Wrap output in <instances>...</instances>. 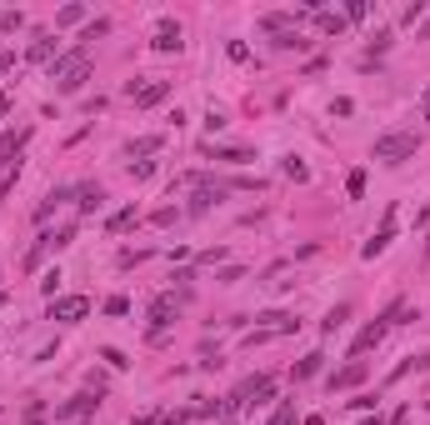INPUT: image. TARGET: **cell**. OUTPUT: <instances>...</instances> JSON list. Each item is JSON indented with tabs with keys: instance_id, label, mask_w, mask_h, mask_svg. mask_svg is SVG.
I'll use <instances>...</instances> for the list:
<instances>
[{
	"instance_id": "obj_1",
	"label": "cell",
	"mask_w": 430,
	"mask_h": 425,
	"mask_svg": "<svg viewBox=\"0 0 430 425\" xmlns=\"http://www.w3.org/2000/svg\"><path fill=\"white\" fill-rule=\"evenodd\" d=\"M50 80H55L60 95H75L80 85L91 80V50L75 46V50H66V55H55V60H50Z\"/></svg>"
},
{
	"instance_id": "obj_2",
	"label": "cell",
	"mask_w": 430,
	"mask_h": 425,
	"mask_svg": "<svg viewBox=\"0 0 430 425\" xmlns=\"http://www.w3.org/2000/svg\"><path fill=\"white\" fill-rule=\"evenodd\" d=\"M415 151H420V140H415L411 131H385V135H375V145H371V155H375V160H385V165L411 160Z\"/></svg>"
},
{
	"instance_id": "obj_3",
	"label": "cell",
	"mask_w": 430,
	"mask_h": 425,
	"mask_svg": "<svg viewBox=\"0 0 430 425\" xmlns=\"http://www.w3.org/2000/svg\"><path fill=\"white\" fill-rule=\"evenodd\" d=\"M176 315H180V305H176V295H156L150 301V340H165V325H176Z\"/></svg>"
},
{
	"instance_id": "obj_4",
	"label": "cell",
	"mask_w": 430,
	"mask_h": 425,
	"mask_svg": "<svg viewBox=\"0 0 430 425\" xmlns=\"http://www.w3.org/2000/svg\"><path fill=\"white\" fill-rule=\"evenodd\" d=\"M85 315H91V301H85V295H60V301L46 305V321H66V325H75V321H85Z\"/></svg>"
},
{
	"instance_id": "obj_5",
	"label": "cell",
	"mask_w": 430,
	"mask_h": 425,
	"mask_svg": "<svg viewBox=\"0 0 430 425\" xmlns=\"http://www.w3.org/2000/svg\"><path fill=\"white\" fill-rule=\"evenodd\" d=\"M95 406H100L95 390H80V395H71V400H60V406H55V425H75V420L91 415Z\"/></svg>"
},
{
	"instance_id": "obj_6",
	"label": "cell",
	"mask_w": 430,
	"mask_h": 425,
	"mask_svg": "<svg viewBox=\"0 0 430 425\" xmlns=\"http://www.w3.org/2000/svg\"><path fill=\"white\" fill-rule=\"evenodd\" d=\"M395 220H400V210H395V205H385V220H380V230H375V236L360 245V255H365V261H375V255H385V245L395 240Z\"/></svg>"
},
{
	"instance_id": "obj_7",
	"label": "cell",
	"mask_w": 430,
	"mask_h": 425,
	"mask_svg": "<svg viewBox=\"0 0 430 425\" xmlns=\"http://www.w3.org/2000/svg\"><path fill=\"white\" fill-rule=\"evenodd\" d=\"M125 95H131L140 111H150V105H160L170 95V80H131V91H125Z\"/></svg>"
},
{
	"instance_id": "obj_8",
	"label": "cell",
	"mask_w": 430,
	"mask_h": 425,
	"mask_svg": "<svg viewBox=\"0 0 430 425\" xmlns=\"http://www.w3.org/2000/svg\"><path fill=\"white\" fill-rule=\"evenodd\" d=\"M150 50H160V55L180 50V26H176V20H156V35H150Z\"/></svg>"
},
{
	"instance_id": "obj_9",
	"label": "cell",
	"mask_w": 430,
	"mask_h": 425,
	"mask_svg": "<svg viewBox=\"0 0 430 425\" xmlns=\"http://www.w3.org/2000/svg\"><path fill=\"white\" fill-rule=\"evenodd\" d=\"M315 26H320V35H346V15L340 10H315Z\"/></svg>"
},
{
	"instance_id": "obj_10",
	"label": "cell",
	"mask_w": 430,
	"mask_h": 425,
	"mask_svg": "<svg viewBox=\"0 0 430 425\" xmlns=\"http://www.w3.org/2000/svg\"><path fill=\"white\" fill-rule=\"evenodd\" d=\"M75 240V225H55V230H46V236H40V245L46 250H66Z\"/></svg>"
},
{
	"instance_id": "obj_11",
	"label": "cell",
	"mask_w": 430,
	"mask_h": 425,
	"mask_svg": "<svg viewBox=\"0 0 430 425\" xmlns=\"http://www.w3.org/2000/svg\"><path fill=\"white\" fill-rule=\"evenodd\" d=\"M360 380H365V366L355 360V366H346V370H335V375H330V390H346V386H360Z\"/></svg>"
},
{
	"instance_id": "obj_12",
	"label": "cell",
	"mask_w": 430,
	"mask_h": 425,
	"mask_svg": "<svg viewBox=\"0 0 430 425\" xmlns=\"http://www.w3.org/2000/svg\"><path fill=\"white\" fill-rule=\"evenodd\" d=\"M60 200H71V185H60V190H50V196H46V200L35 205V220H50V210H55Z\"/></svg>"
},
{
	"instance_id": "obj_13",
	"label": "cell",
	"mask_w": 430,
	"mask_h": 425,
	"mask_svg": "<svg viewBox=\"0 0 430 425\" xmlns=\"http://www.w3.org/2000/svg\"><path fill=\"white\" fill-rule=\"evenodd\" d=\"M135 225V205H120L111 220H105V230H111V236H120V230H131Z\"/></svg>"
},
{
	"instance_id": "obj_14",
	"label": "cell",
	"mask_w": 430,
	"mask_h": 425,
	"mask_svg": "<svg viewBox=\"0 0 430 425\" xmlns=\"http://www.w3.org/2000/svg\"><path fill=\"white\" fill-rule=\"evenodd\" d=\"M55 55V35H35V46L26 50V60H35V66H40V60H50Z\"/></svg>"
},
{
	"instance_id": "obj_15",
	"label": "cell",
	"mask_w": 430,
	"mask_h": 425,
	"mask_svg": "<svg viewBox=\"0 0 430 425\" xmlns=\"http://www.w3.org/2000/svg\"><path fill=\"white\" fill-rule=\"evenodd\" d=\"M270 46H275V50H306V46H310V40H306V35H300V30H281V35H275V40H270Z\"/></svg>"
},
{
	"instance_id": "obj_16",
	"label": "cell",
	"mask_w": 430,
	"mask_h": 425,
	"mask_svg": "<svg viewBox=\"0 0 430 425\" xmlns=\"http://www.w3.org/2000/svg\"><path fill=\"white\" fill-rule=\"evenodd\" d=\"M215 200H221V185H215V190H210V185H205V190H196V200H190V216H205Z\"/></svg>"
},
{
	"instance_id": "obj_17",
	"label": "cell",
	"mask_w": 430,
	"mask_h": 425,
	"mask_svg": "<svg viewBox=\"0 0 430 425\" xmlns=\"http://www.w3.org/2000/svg\"><path fill=\"white\" fill-rule=\"evenodd\" d=\"M160 145H165L160 135H140V140H131V145H125V155H156Z\"/></svg>"
},
{
	"instance_id": "obj_18",
	"label": "cell",
	"mask_w": 430,
	"mask_h": 425,
	"mask_svg": "<svg viewBox=\"0 0 430 425\" xmlns=\"http://www.w3.org/2000/svg\"><path fill=\"white\" fill-rule=\"evenodd\" d=\"M75 196H80V210H100V205H105V190H100V185H80Z\"/></svg>"
},
{
	"instance_id": "obj_19",
	"label": "cell",
	"mask_w": 430,
	"mask_h": 425,
	"mask_svg": "<svg viewBox=\"0 0 430 425\" xmlns=\"http://www.w3.org/2000/svg\"><path fill=\"white\" fill-rule=\"evenodd\" d=\"M346 321H350V305H335V310L326 315V321H320V330H326V335H335V330L346 325Z\"/></svg>"
},
{
	"instance_id": "obj_20",
	"label": "cell",
	"mask_w": 430,
	"mask_h": 425,
	"mask_svg": "<svg viewBox=\"0 0 430 425\" xmlns=\"http://www.w3.org/2000/svg\"><path fill=\"white\" fill-rule=\"evenodd\" d=\"M215 160H225V165H245V160H255V151H241V145H225V151H215Z\"/></svg>"
},
{
	"instance_id": "obj_21",
	"label": "cell",
	"mask_w": 430,
	"mask_h": 425,
	"mask_svg": "<svg viewBox=\"0 0 430 425\" xmlns=\"http://www.w3.org/2000/svg\"><path fill=\"white\" fill-rule=\"evenodd\" d=\"M320 360H326V355H320V350H310V355H306V360H300V366L290 370V375H295V380H310V375L320 370Z\"/></svg>"
},
{
	"instance_id": "obj_22",
	"label": "cell",
	"mask_w": 430,
	"mask_h": 425,
	"mask_svg": "<svg viewBox=\"0 0 430 425\" xmlns=\"http://www.w3.org/2000/svg\"><path fill=\"white\" fill-rule=\"evenodd\" d=\"M80 20H85V6H66L55 15V26H80Z\"/></svg>"
},
{
	"instance_id": "obj_23",
	"label": "cell",
	"mask_w": 430,
	"mask_h": 425,
	"mask_svg": "<svg viewBox=\"0 0 430 425\" xmlns=\"http://www.w3.org/2000/svg\"><path fill=\"white\" fill-rule=\"evenodd\" d=\"M346 190H350V200L365 196V170H350V176H346Z\"/></svg>"
},
{
	"instance_id": "obj_24",
	"label": "cell",
	"mask_w": 430,
	"mask_h": 425,
	"mask_svg": "<svg viewBox=\"0 0 430 425\" xmlns=\"http://www.w3.org/2000/svg\"><path fill=\"white\" fill-rule=\"evenodd\" d=\"M205 131H225V111H221V105H210V111H205Z\"/></svg>"
},
{
	"instance_id": "obj_25",
	"label": "cell",
	"mask_w": 430,
	"mask_h": 425,
	"mask_svg": "<svg viewBox=\"0 0 430 425\" xmlns=\"http://www.w3.org/2000/svg\"><path fill=\"white\" fill-rule=\"evenodd\" d=\"M20 26H26V15H20V10H6V15H0V30H20Z\"/></svg>"
},
{
	"instance_id": "obj_26",
	"label": "cell",
	"mask_w": 430,
	"mask_h": 425,
	"mask_svg": "<svg viewBox=\"0 0 430 425\" xmlns=\"http://www.w3.org/2000/svg\"><path fill=\"white\" fill-rule=\"evenodd\" d=\"M105 30H111V20H91V26L80 30V40H95V35H105Z\"/></svg>"
},
{
	"instance_id": "obj_27",
	"label": "cell",
	"mask_w": 430,
	"mask_h": 425,
	"mask_svg": "<svg viewBox=\"0 0 430 425\" xmlns=\"http://www.w3.org/2000/svg\"><path fill=\"white\" fill-rule=\"evenodd\" d=\"M420 15H425V0H415V6H405V10H400V20H405V26H415Z\"/></svg>"
},
{
	"instance_id": "obj_28",
	"label": "cell",
	"mask_w": 430,
	"mask_h": 425,
	"mask_svg": "<svg viewBox=\"0 0 430 425\" xmlns=\"http://www.w3.org/2000/svg\"><path fill=\"white\" fill-rule=\"evenodd\" d=\"M131 176H135V180H150V176H156V160H135Z\"/></svg>"
},
{
	"instance_id": "obj_29",
	"label": "cell",
	"mask_w": 430,
	"mask_h": 425,
	"mask_svg": "<svg viewBox=\"0 0 430 425\" xmlns=\"http://www.w3.org/2000/svg\"><path fill=\"white\" fill-rule=\"evenodd\" d=\"M100 360H111V366H115V370H125V366H131V360H125V355H120L115 346H105V350H100Z\"/></svg>"
},
{
	"instance_id": "obj_30",
	"label": "cell",
	"mask_w": 430,
	"mask_h": 425,
	"mask_svg": "<svg viewBox=\"0 0 430 425\" xmlns=\"http://www.w3.org/2000/svg\"><path fill=\"white\" fill-rule=\"evenodd\" d=\"M131 310V301H125V295H111V301H105V315H125Z\"/></svg>"
},
{
	"instance_id": "obj_31",
	"label": "cell",
	"mask_w": 430,
	"mask_h": 425,
	"mask_svg": "<svg viewBox=\"0 0 430 425\" xmlns=\"http://www.w3.org/2000/svg\"><path fill=\"white\" fill-rule=\"evenodd\" d=\"M40 290H46L50 301H55V290H60V270H46V281H40Z\"/></svg>"
},
{
	"instance_id": "obj_32",
	"label": "cell",
	"mask_w": 430,
	"mask_h": 425,
	"mask_svg": "<svg viewBox=\"0 0 430 425\" xmlns=\"http://www.w3.org/2000/svg\"><path fill=\"white\" fill-rule=\"evenodd\" d=\"M365 15H371V6H365V0H350V6H346V20H365Z\"/></svg>"
},
{
	"instance_id": "obj_33",
	"label": "cell",
	"mask_w": 430,
	"mask_h": 425,
	"mask_svg": "<svg viewBox=\"0 0 430 425\" xmlns=\"http://www.w3.org/2000/svg\"><path fill=\"white\" fill-rule=\"evenodd\" d=\"M185 420H190V410H165L160 415V425H185Z\"/></svg>"
},
{
	"instance_id": "obj_34",
	"label": "cell",
	"mask_w": 430,
	"mask_h": 425,
	"mask_svg": "<svg viewBox=\"0 0 430 425\" xmlns=\"http://www.w3.org/2000/svg\"><path fill=\"white\" fill-rule=\"evenodd\" d=\"M286 176H295V180H306V176H310V170H306V165H300V160L290 155V160H286Z\"/></svg>"
},
{
	"instance_id": "obj_35",
	"label": "cell",
	"mask_w": 430,
	"mask_h": 425,
	"mask_svg": "<svg viewBox=\"0 0 430 425\" xmlns=\"http://www.w3.org/2000/svg\"><path fill=\"white\" fill-rule=\"evenodd\" d=\"M150 220H156V225H170V220H176V205H160V210H156Z\"/></svg>"
},
{
	"instance_id": "obj_36",
	"label": "cell",
	"mask_w": 430,
	"mask_h": 425,
	"mask_svg": "<svg viewBox=\"0 0 430 425\" xmlns=\"http://www.w3.org/2000/svg\"><path fill=\"white\" fill-rule=\"evenodd\" d=\"M241 275H245L241 265H225V270H221V285H235V281H241Z\"/></svg>"
},
{
	"instance_id": "obj_37",
	"label": "cell",
	"mask_w": 430,
	"mask_h": 425,
	"mask_svg": "<svg viewBox=\"0 0 430 425\" xmlns=\"http://www.w3.org/2000/svg\"><path fill=\"white\" fill-rule=\"evenodd\" d=\"M270 425H295V410H290V406H281V410H275V420H270Z\"/></svg>"
},
{
	"instance_id": "obj_38",
	"label": "cell",
	"mask_w": 430,
	"mask_h": 425,
	"mask_svg": "<svg viewBox=\"0 0 430 425\" xmlns=\"http://www.w3.org/2000/svg\"><path fill=\"white\" fill-rule=\"evenodd\" d=\"M10 66H15V55H10V50H0V75H6Z\"/></svg>"
},
{
	"instance_id": "obj_39",
	"label": "cell",
	"mask_w": 430,
	"mask_h": 425,
	"mask_svg": "<svg viewBox=\"0 0 430 425\" xmlns=\"http://www.w3.org/2000/svg\"><path fill=\"white\" fill-rule=\"evenodd\" d=\"M131 425H160V415L150 410V415H140V420H131Z\"/></svg>"
},
{
	"instance_id": "obj_40",
	"label": "cell",
	"mask_w": 430,
	"mask_h": 425,
	"mask_svg": "<svg viewBox=\"0 0 430 425\" xmlns=\"http://www.w3.org/2000/svg\"><path fill=\"white\" fill-rule=\"evenodd\" d=\"M420 120H430V91L420 95Z\"/></svg>"
},
{
	"instance_id": "obj_41",
	"label": "cell",
	"mask_w": 430,
	"mask_h": 425,
	"mask_svg": "<svg viewBox=\"0 0 430 425\" xmlns=\"http://www.w3.org/2000/svg\"><path fill=\"white\" fill-rule=\"evenodd\" d=\"M10 105H15V100H10L6 91H0V115H10Z\"/></svg>"
},
{
	"instance_id": "obj_42",
	"label": "cell",
	"mask_w": 430,
	"mask_h": 425,
	"mask_svg": "<svg viewBox=\"0 0 430 425\" xmlns=\"http://www.w3.org/2000/svg\"><path fill=\"white\" fill-rule=\"evenodd\" d=\"M415 225H430V200H425V210H420V216H415Z\"/></svg>"
},
{
	"instance_id": "obj_43",
	"label": "cell",
	"mask_w": 430,
	"mask_h": 425,
	"mask_svg": "<svg viewBox=\"0 0 430 425\" xmlns=\"http://www.w3.org/2000/svg\"><path fill=\"white\" fill-rule=\"evenodd\" d=\"M300 425H326V420H320V415H306V420H300Z\"/></svg>"
},
{
	"instance_id": "obj_44",
	"label": "cell",
	"mask_w": 430,
	"mask_h": 425,
	"mask_svg": "<svg viewBox=\"0 0 430 425\" xmlns=\"http://www.w3.org/2000/svg\"><path fill=\"white\" fill-rule=\"evenodd\" d=\"M360 425H385V420H380V415H371V420H360Z\"/></svg>"
},
{
	"instance_id": "obj_45",
	"label": "cell",
	"mask_w": 430,
	"mask_h": 425,
	"mask_svg": "<svg viewBox=\"0 0 430 425\" xmlns=\"http://www.w3.org/2000/svg\"><path fill=\"white\" fill-rule=\"evenodd\" d=\"M391 425H405V410H395V420H391Z\"/></svg>"
},
{
	"instance_id": "obj_46",
	"label": "cell",
	"mask_w": 430,
	"mask_h": 425,
	"mask_svg": "<svg viewBox=\"0 0 430 425\" xmlns=\"http://www.w3.org/2000/svg\"><path fill=\"white\" fill-rule=\"evenodd\" d=\"M420 35H430V26H425V30H420Z\"/></svg>"
},
{
	"instance_id": "obj_47",
	"label": "cell",
	"mask_w": 430,
	"mask_h": 425,
	"mask_svg": "<svg viewBox=\"0 0 430 425\" xmlns=\"http://www.w3.org/2000/svg\"><path fill=\"white\" fill-rule=\"evenodd\" d=\"M75 425H80V420H75Z\"/></svg>"
}]
</instances>
